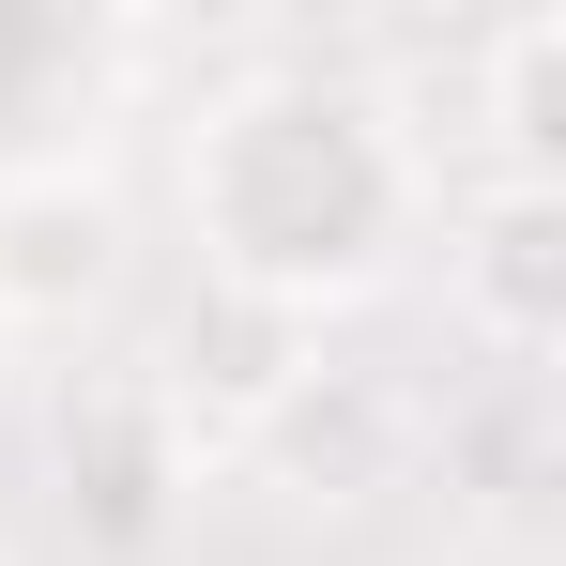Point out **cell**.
<instances>
[{"instance_id":"obj_2","label":"cell","mask_w":566,"mask_h":566,"mask_svg":"<svg viewBox=\"0 0 566 566\" xmlns=\"http://www.w3.org/2000/svg\"><path fill=\"white\" fill-rule=\"evenodd\" d=\"M306 368H322V322H306V306L199 276L185 306H169V337H154V413H169V444H245Z\"/></svg>"},{"instance_id":"obj_4","label":"cell","mask_w":566,"mask_h":566,"mask_svg":"<svg viewBox=\"0 0 566 566\" xmlns=\"http://www.w3.org/2000/svg\"><path fill=\"white\" fill-rule=\"evenodd\" d=\"M444 261H460V306L505 353H552L566 337V185H490Z\"/></svg>"},{"instance_id":"obj_1","label":"cell","mask_w":566,"mask_h":566,"mask_svg":"<svg viewBox=\"0 0 566 566\" xmlns=\"http://www.w3.org/2000/svg\"><path fill=\"white\" fill-rule=\"evenodd\" d=\"M413 138L382 123V93L353 77H245L199 107L185 138V214H199V276L276 291V306H353L398 276L413 245Z\"/></svg>"},{"instance_id":"obj_6","label":"cell","mask_w":566,"mask_h":566,"mask_svg":"<svg viewBox=\"0 0 566 566\" xmlns=\"http://www.w3.org/2000/svg\"><path fill=\"white\" fill-rule=\"evenodd\" d=\"M490 154L505 185H566V0L490 31Z\"/></svg>"},{"instance_id":"obj_5","label":"cell","mask_w":566,"mask_h":566,"mask_svg":"<svg viewBox=\"0 0 566 566\" xmlns=\"http://www.w3.org/2000/svg\"><path fill=\"white\" fill-rule=\"evenodd\" d=\"M245 444H261V460H276L291 490L353 505V490H382V460H398V398H382L368 368H306V382L276 398V413L245 429Z\"/></svg>"},{"instance_id":"obj_3","label":"cell","mask_w":566,"mask_h":566,"mask_svg":"<svg viewBox=\"0 0 566 566\" xmlns=\"http://www.w3.org/2000/svg\"><path fill=\"white\" fill-rule=\"evenodd\" d=\"M123 291V199L93 169H15L0 185V337H77Z\"/></svg>"}]
</instances>
